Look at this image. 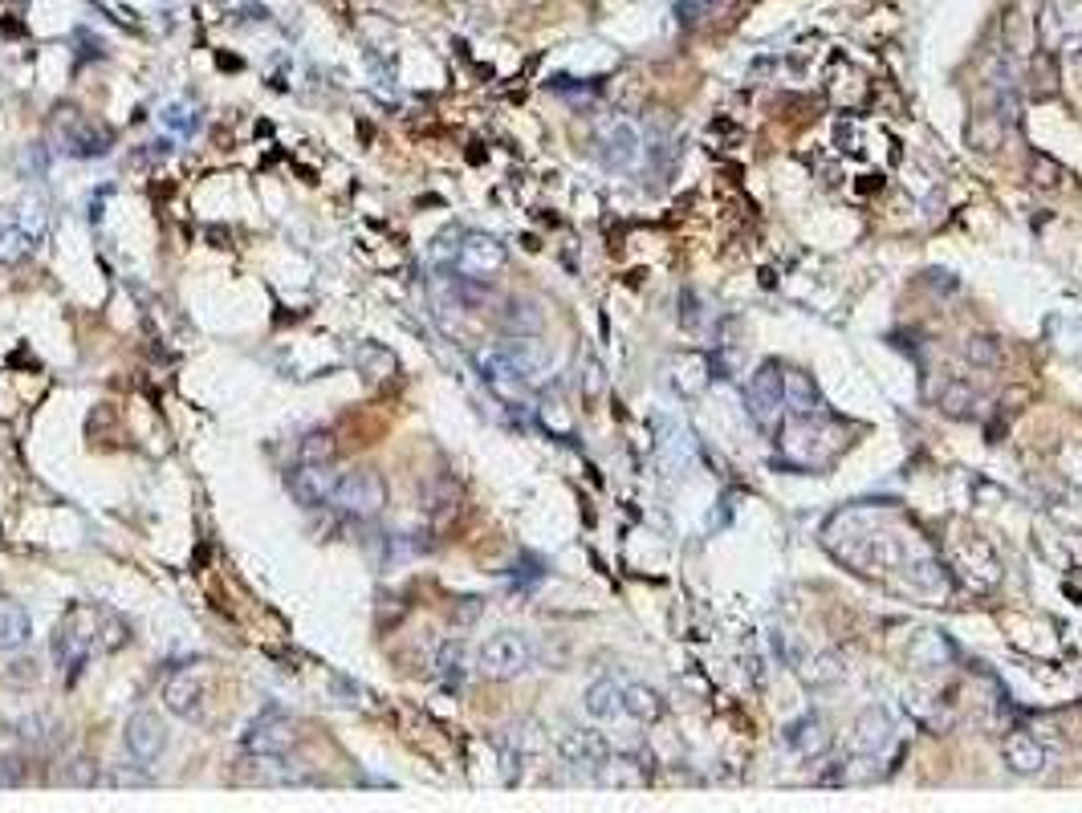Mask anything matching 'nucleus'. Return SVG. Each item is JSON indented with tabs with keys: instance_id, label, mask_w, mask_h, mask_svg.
Returning <instances> with one entry per match:
<instances>
[{
	"instance_id": "obj_1",
	"label": "nucleus",
	"mask_w": 1082,
	"mask_h": 813,
	"mask_svg": "<svg viewBox=\"0 0 1082 813\" xmlns=\"http://www.w3.org/2000/svg\"><path fill=\"white\" fill-rule=\"evenodd\" d=\"M822 545L859 574L903 578L915 594H940L948 586V574L932 557L924 538L892 525V513L883 505H850L835 513L822 529Z\"/></svg>"
},
{
	"instance_id": "obj_2",
	"label": "nucleus",
	"mask_w": 1082,
	"mask_h": 813,
	"mask_svg": "<svg viewBox=\"0 0 1082 813\" xmlns=\"http://www.w3.org/2000/svg\"><path fill=\"white\" fill-rule=\"evenodd\" d=\"M98 623H102V611H94L86 602H77L62 614V623L53 627V660L58 667H65L70 676H77L90 651H102L98 646Z\"/></svg>"
},
{
	"instance_id": "obj_3",
	"label": "nucleus",
	"mask_w": 1082,
	"mask_h": 813,
	"mask_svg": "<svg viewBox=\"0 0 1082 813\" xmlns=\"http://www.w3.org/2000/svg\"><path fill=\"white\" fill-rule=\"evenodd\" d=\"M838 447H843V440L831 428H822V415H789L786 423H782V452L798 468L831 464Z\"/></svg>"
},
{
	"instance_id": "obj_4",
	"label": "nucleus",
	"mask_w": 1082,
	"mask_h": 813,
	"mask_svg": "<svg viewBox=\"0 0 1082 813\" xmlns=\"http://www.w3.org/2000/svg\"><path fill=\"white\" fill-rule=\"evenodd\" d=\"M594 159L606 171H635L643 159V135L627 114H603L594 123Z\"/></svg>"
},
{
	"instance_id": "obj_5",
	"label": "nucleus",
	"mask_w": 1082,
	"mask_h": 813,
	"mask_svg": "<svg viewBox=\"0 0 1082 813\" xmlns=\"http://www.w3.org/2000/svg\"><path fill=\"white\" fill-rule=\"evenodd\" d=\"M386 480L374 468H355V472L339 476V484H334V496H330V505L346 513V517H355V521H374L379 513L386 508Z\"/></svg>"
},
{
	"instance_id": "obj_6",
	"label": "nucleus",
	"mask_w": 1082,
	"mask_h": 813,
	"mask_svg": "<svg viewBox=\"0 0 1082 813\" xmlns=\"http://www.w3.org/2000/svg\"><path fill=\"white\" fill-rule=\"evenodd\" d=\"M53 135L62 143V151L77 155V159H94V155L110 151V131L102 123H94L90 114H82L77 107L53 110Z\"/></svg>"
},
{
	"instance_id": "obj_7",
	"label": "nucleus",
	"mask_w": 1082,
	"mask_h": 813,
	"mask_svg": "<svg viewBox=\"0 0 1082 813\" xmlns=\"http://www.w3.org/2000/svg\"><path fill=\"white\" fill-rule=\"evenodd\" d=\"M745 407L758 428H773L786 411V370L777 362H761L753 379L745 383Z\"/></svg>"
},
{
	"instance_id": "obj_8",
	"label": "nucleus",
	"mask_w": 1082,
	"mask_h": 813,
	"mask_svg": "<svg viewBox=\"0 0 1082 813\" xmlns=\"http://www.w3.org/2000/svg\"><path fill=\"white\" fill-rule=\"evenodd\" d=\"M529 663H533V651H529L526 635H517V630L493 635L477 655L480 676L489 679H517L521 672H529Z\"/></svg>"
},
{
	"instance_id": "obj_9",
	"label": "nucleus",
	"mask_w": 1082,
	"mask_h": 813,
	"mask_svg": "<svg viewBox=\"0 0 1082 813\" xmlns=\"http://www.w3.org/2000/svg\"><path fill=\"white\" fill-rule=\"evenodd\" d=\"M1037 37L1050 53H1070L1082 46V0H1050L1037 16Z\"/></svg>"
},
{
	"instance_id": "obj_10",
	"label": "nucleus",
	"mask_w": 1082,
	"mask_h": 813,
	"mask_svg": "<svg viewBox=\"0 0 1082 813\" xmlns=\"http://www.w3.org/2000/svg\"><path fill=\"white\" fill-rule=\"evenodd\" d=\"M208 688H212V679H208V667H180V672H171V679L163 683V704H168L171 716H200L204 712V700H208Z\"/></svg>"
},
{
	"instance_id": "obj_11",
	"label": "nucleus",
	"mask_w": 1082,
	"mask_h": 813,
	"mask_svg": "<svg viewBox=\"0 0 1082 813\" xmlns=\"http://www.w3.org/2000/svg\"><path fill=\"white\" fill-rule=\"evenodd\" d=\"M509 261V252L505 245L489 236V232H468L460 236V245H456V269H460L468 281H484V276H493L496 269H505Z\"/></svg>"
},
{
	"instance_id": "obj_12",
	"label": "nucleus",
	"mask_w": 1082,
	"mask_h": 813,
	"mask_svg": "<svg viewBox=\"0 0 1082 813\" xmlns=\"http://www.w3.org/2000/svg\"><path fill=\"white\" fill-rule=\"evenodd\" d=\"M496 350L505 354V362L521 374V383H541V379L550 374V367H554V350H550V342L538 338V334H513V338L501 342Z\"/></svg>"
},
{
	"instance_id": "obj_13",
	"label": "nucleus",
	"mask_w": 1082,
	"mask_h": 813,
	"mask_svg": "<svg viewBox=\"0 0 1082 813\" xmlns=\"http://www.w3.org/2000/svg\"><path fill=\"white\" fill-rule=\"evenodd\" d=\"M557 756L574 768V773H582L590 781H599L603 777L606 761H611V744H606L599 732H566V737L557 740Z\"/></svg>"
},
{
	"instance_id": "obj_14",
	"label": "nucleus",
	"mask_w": 1082,
	"mask_h": 813,
	"mask_svg": "<svg viewBox=\"0 0 1082 813\" xmlns=\"http://www.w3.org/2000/svg\"><path fill=\"white\" fill-rule=\"evenodd\" d=\"M123 744L139 765H151L168 749V724L159 720V712H135L123 728Z\"/></svg>"
},
{
	"instance_id": "obj_15",
	"label": "nucleus",
	"mask_w": 1082,
	"mask_h": 813,
	"mask_svg": "<svg viewBox=\"0 0 1082 813\" xmlns=\"http://www.w3.org/2000/svg\"><path fill=\"white\" fill-rule=\"evenodd\" d=\"M245 752H269V756H285V752L297 744V728L294 720H285L278 712H265L257 720L245 728V737H241Z\"/></svg>"
},
{
	"instance_id": "obj_16",
	"label": "nucleus",
	"mask_w": 1082,
	"mask_h": 813,
	"mask_svg": "<svg viewBox=\"0 0 1082 813\" xmlns=\"http://www.w3.org/2000/svg\"><path fill=\"white\" fill-rule=\"evenodd\" d=\"M896 740V720L887 707H863L859 720H854V752H866V756H883L887 744Z\"/></svg>"
},
{
	"instance_id": "obj_17",
	"label": "nucleus",
	"mask_w": 1082,
	"mask_h": 813,
	"mask_svg": "<svg viewBox=\"0 0 1082 813\" xmlns=\"http://www.w3.org/2000/svg\"><path fill=\"white\" fill-rule=\"evenodd\" d=\"M334 484H339V472H334V464H302L290 480V489L302 505H325L330 496H334Z\"/></svg>"
},
{
	"instance_id": "obj_18",
	"label": "nucleus",
	"mask_w": 1082,
	"mask_h": 813,
	"mask_svg": "<svg viewBox=\"0 0 1082 813\" xmlns=\"http://www.w3.org/2000/svg\"><path fill=\"white\" fill-rule=\"evenodd\" d=\"M582 707H587L590 720H599V724L631 720L627 707H623V683H618V679H599V683H590L587 695H582Z\"/></svg>"
},
{
	"instance_id": "obj_19",
	"label": "nucleus",
	"mask_w": 1082,
	"mask_h": 813,
	"mask_svg": "<svg viewBox=\"0 0 1082 813\" xmlns=\"http://www.w3.org/2000/svg\"><path fill=\"white\" fill-rule=\"evenodd\" d=\"M1001 752H1005V765L1013 768L1018 777H1037V773L1046 768V749H1042L1030 732H1009Z\"/></svg>"
},
{
	"instance_id": "obj_20",
	"label": "nucleus",
	"mask_w": 1082,
	"mask_h": 813,
	"mask_svg": "<svg viewBox=\"0 0 1082 813\" xmlns=\"http://www.w3.org/2000/svg\"><path fill=\"white\" fill-rule=\"evenodd\" d=\"M957 569L964 578H973V586H997L1001 578V566L985 541H964L957 550Z\"/></svg>"
},
{
	"instance_id": "obj_21",
	"label": "nucleus",
	"mask_w": 1082,
	"mask_h": 813,
	"mask_svg": "<svg viewBox=\"0 0 1082 813\" xmlns=\"http://www.w3.org/2000/svg\"><path fill=\"white\" fill-rule=\"evenodd\" d=\"M786 749L794 756H802V761H814L822 752L831 749V737H826V724L819 716H802V720H794L786 728Z\"/></svg>"
},
{
	"instance_id": "obj_22",
	"label": "nucleus",
	"mask_w": 1082,
	"mask_h": 813,
	"mask_svg": "<svg viewBox=\"0 0 1082 813\" xmlns=\"http://www.w3.org/2000/svg\"><path fill=\"white\" fill-rule=\"evenodd\" d=\"M33 639V618L16 599L0 594V651H16Z\"/></svg>"
},
{
	"instance_id": "obj_23",
	"label": "nucleus",
	"mask_w": 1082,
	"mask_h": 813,
	"mask_svg": "<svg viewBox=\"0 0 1082 813\" xmlns=\"http://www.w3.org/2000/svg\"><path fill=\"white\" fill-rule=\"evenodd\" d=\"M477 362H480V370H484V383L493 386L501 399H521V391H526L529 383H521V374L505 362V354L489 350V354H480Z\"/></svg>"
},
{
	"instance_id": "obj_24",
	"label": "nucleus",
	"mask_w": 1082,
	"mask_h": 813,
	"mask_svg": "<svg viewBox=\"0 0 1082 813\" xmlns=\"http://www.w3.org/2000/svg\"><path fill=\"white\" fill-rule=\"evenodd\" d=\"M672 383L680 395H700L704 386L712 383V367L704 354H680V358H672Z\"/></svg>"
},
{
	"instance_id": "obj_25",
	"label": "nucleus",
	"mask_w": 1082,
	"mask_h": 813,
	"mask_svg": "<svg viewBox=\"0 0 1082 813\" xmlns=\"http://www.w3.org/2000/svg\"><path fill=\"white\" fill-rule=\"evenodd\" d=\"M786 411L789 415H822V395L806 370H786Z\"/></svg>"
},
{
	"instance_id": "obj_26",
	"label": "nucleus",
	"mask_w": 1082,
	"mask_h": 813,
	"mask_svg": "<svg viewBox=\"0 0 1082 813\" xmlns=\"http://www.w3.org/2000/svg\"><path fill=\"white\" fill-rule=\"evenodd\" d=\"M1021 82H1030V94H1034V98H1054V94H1058V58H1054L1050 49L1034 53Z\"/></svg>"
},
{
	"instance_id": "obj_27",
	"label": "nucleus",
	"mask_w": 1082,
	"mask_h": 813,
	"mask_svg": "<svg viewBox=\"0 0 1082 813\" xmlns=\"http://www.w3.org/2000/svg\"><path fill=\"white\" fill-rule=\"evenodd\" d=\"M692 452H696V444H692V435L684 428H676V423H664V440H660V460L672 468V476H680L688 464H692Z\"/></svg>"
},
{
	"instance_id": "obj_28",
	"label": "nucleus",
	"mask_w": 1082,
	"mask_h": 813,
	"mask_svg": "<svg viewBox=\"0 0 1082 813\" xmlns=\"http://www.w3.org/2000/svg\"><path fill=\"white\" fill-rule=\"evenodd\" d=\"M623 707H627V716H631V720L651 724V720H660L664 700H660L651 688H643V683H623Z\"/></svg>"
},
{
	"instance_id": "obj_29",
	"label": "nucleus",
	"mask_w": 1082,
	"mask_h": 813,
	"mask_svg": "<svg viewBox=\"0 0 1082 813\" xmlns=\"http://www.w3.org/2000/svg\"><path fill=\"white\" fill-rule=\"evenodd\" d=\"M33 245H37V236L25 232L21 224L0 229V264H21L33 252Z\"/></svg>"
},
{
	"instance_id": "obj_30",
	"label": "nucleus",
	"mask_w": 1082,
	"mask_h": 813,
	"mask_svg": "<svg viewBox=\"0 0 1082 813\" xmlns=\"http://www.w3.org/2000/svg\"><path fill=\"white\" fill-rule=\"evenodd\" d=\"M297 456H302V464H334V456H339L334 431H309L297 447Z\"/></svg>"
},
{
	"instance_id": "obj_31",
	"label": "nucleus",
	"mask_w": 1082,
	"mask_h": 813,
	"mask_svg": "<svg viewBox=\"0 0 1082 813\" xmlns=\"http://www.w3.org/2000/svg\"><path fill=\"white\" fill-rule=\"evenodd\" d=\"M1030 46H1034L1030 16L1021 13V9H1009V13H1005V49H1009V53H1030Z\"/></svg>"
},
{
	"instance_id": "obj_32",
	"label": "nucleus",
	"mask_w": 1082,
	"mask_h": 813,
	"mask_svg": "<svg viewBox=\"0 0 1082 813\" xmlns=\"http://www.w3.org/2000/svg\"><path fill=\"white\" fill-rule=\"evenodd\" d=\"M435 667H440V676L452 679V683H460L464 672H468V646L460 639H448V643L440 646V655H435Z\"/></svg>"
},
{
	"instance_id": "obj_33",
	"label": "nucleus",
	"mask_w": 1082,
	"mask_h": 813,
	"mask_svg": "<svg viewBox=\"0 0 1082 813\" xmlns=\"http://www.w3.org/2000/svg\"><path fill=\"white\" fill-rule=\"evenodd\" d=\"M1030 180L1034 187H1046V192H1058V187H1067V168L1050 159V155H1034V163H1030Z\"/></svg>"
},
{
	"instance_id": "obj_34",
	"label": "nucleus",
	"mask_w": 1082,
	"mask_h": 813,
	"mask_svg": "<svg viewBox=\"0 0 1082 813\" xmlns=\"http://www.w3.org/2000/svg\"><path fill=\"white\" fill-rule=\"evenodd\" d=\"M1005 126H1009V123H1005L1001 114H997V119H993V114H985V123H981V119H973V123H969V143H973L976 151H993V147H1001Z\"/></svg>"
},
{
	"instance_id": "obj_35",
	"label": "nucleus",
	"mask_w": 1082,
	"mask_h": 813,
	"mask_svg": "<svg viewBox=\"0 0 1082 813\" xmlns=\"http://www.w3.org/2000/svg\"><path fill=\"white\" fill-rule=\"evenodd\" d=\"M964 358H969L973 367L997 370L1001 367V346H997V338H989V334H973V338L964 342Z\"/></svg>"
},
{
	"instance_id": "obj_36",
	"label": "nucleus",
	"mask_w": 1082,
	"mask_h": 813,
	"mask_svg": "<svg viewBox=\"0 0 1082 813\" xmlns=\"http://www.w3.org/2000/svg\"><path fill=\"white\" fill-rule=\"evenodd\" d=\"M131 643V627H126L119 614L102 611V623H98V646L102 651H119V646Z\"/></svg>"
},
{
	"instance_id": "obj_37",
	"label": "nucleus",
	"mask_w": 1082,
	"mask_h": 813,
	"mask_svg": "<svg viewBox=\"0 0 1082 813\" xmlns=\"http://www.w3.org/2000/svg\"><path fill=\"white\" fill-rule=\"evenodd\" d=\"M505 325H509V330H517V334H538V330H541L538 306H533V301H509Z\"/></svg>"
},
{
	"instance_id": "obj_38",
	"label": "nucleus",
	"mask_w": 1082,
	"mask_h": 813,
	"mask_svg": "<svg viewBox=\"0 0 1082 813\" xmlns=\"http://www.w3.org/2000/svg\"><path fill=\"white\" fill-rule=\"evenodd\" d=\"M940 407H944V415H957V419H964V415H973L976 395H973V391H969V386H964V383H952V386H948V391H944Z\"/></svg>"
},
{
	"instance_id": "obj_39",
	"label": "nucleus",
	"mask_w": 1082,
	"mask_h": 813,
	"mask_svg": "<svg viewBox=\"0 0 1082 813\" xmlns=\"http://www.w3.org/2000/svg\"><path fill=\"white\" fill-rule=\"evenodd\" d=\"M680 306H684V313H680L684 330H692V334H704V330H709V313H704V301H700L696 293L684 290Z\"/></svg>"
},
{
	"instance_id": "obj_40",
	"label": "nucleus",
	"mask_w": 1082,
	"mask_h": 813,
	"mask_svg": "<svg viewBox=\"0 0 1082 813\" xmlns=\"http://www.w3.org/2000/svg\"><path fill=\"white\" fill-rule=\"evenodd\" d=\"M802 676L810 683H835V679H843V667L835 655H819V660H810V667H802Z\"/></svg>"
},
{
	"instance_id": "obj_41",
	"label": "nucleus",
	"mask_w": 1082,
	"mask_h": 813,
	"mask_svg": "<svg viewBox=\"0 0 1082 813\" xmlns=\"http://www.w3.org/2000/svg\"><path fill=\"white\" fill-rule=\"evenodd\" d=\"M716 4H728V0H680V21L684 25H700Z\"/></svg>"
},
{
	"instance_id": "obj_42",
	"label": "nucleus",
	"mask_w": 1082,
	"mask_h": 813,
	"mask_svg": "<svg viewBox=\"0 0 1082 813\" xmlns=\"http://www.w3.org/2000/svg\"><path fill=\"white\" fill-rule=\"evenodd\" d=\"M603 386H606L603 367H599L594 358H587V362H582V391H587V399H594V395H603Z\"/></svg>"
},
{
	"instance_id": "obj_43",
	"label": "nucleus",
	"mask_w": 1082,
	"mask_h": 813,
	"mask_svg": "<svg viewBox=\"0 0 1082 813\" xmlns=\"http://www.w3.org/2000/svg\"><path fill=\"white\" fill-rule=\"evenodd\" d=\"M541 423L550 431H570V415L562 411V403H545L541 407Z\"/></svg>"
},
{
	"instance_id": "obj_44",
	"label": "nucleus",
	"mask_w": 1082,
	"mask_h": 813,
	"mask_svg": "<svg viewBox=\"0 0 1082 813\" xmlns=\"http://www.w3.org/2000/svg\"><path fill=\"white\" fill-rule=\"evenodd\" d=\"M110 785H126V789H139V785H151L147 773H110L107 777Z\"/></svg>"
},
{
	"instance_id": "obj_45",
	"label": "nucleus",
	"mask_w": 1082,
	"mask_h": 813,
	"mask_svg": "<svg viewBox=\"0 0 1082 813\" xmlns=\"http://www.w3.org/2000/svg\"><path fill=\"white\" fill-rule=\"evenodd\" d=\"M526 4H541V0H526Z\"/></svg>"
}]
</instances>
